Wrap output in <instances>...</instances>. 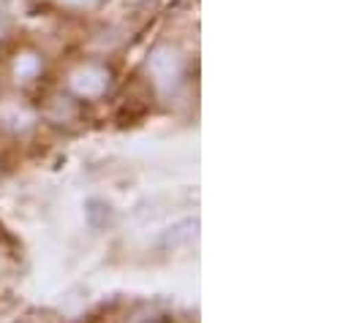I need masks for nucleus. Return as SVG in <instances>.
I'll use <instances>...</instances> for the list:
<instances>
[{
  "label": "nucleus",
  "mask_w": 351,
  "mask_h": 323,
  "mask_svg": "<svg viewBox=\"0 0 351 323\" xmlns=\"http://www.w3.org/2000/svg\"><path fill=\"white\" fill-rule=\"evenodd\" d=\"M147 74H150V79L158 90L169 92L180 84L182 74H185V60H182V55L177 52L175 47L161 44L147 57Z\"/></svg>",
  "instance_id": "nucleus-1"
},
{
  "label": "nucleus",
  "mask_w": 351,
  "mask_h": 323,
  "mask_svg": "<svg viewBox=\"0 0 351 323\" xmlns=\"http://www.w3.org/2000/svg\"><path fill=\"white\" fill-rule=\"evenodd\" d=\"M112 84V74L106 66H98V63H82L71 71L69 77V87L77 98H85V101H93V98H101Z\"/></svg>",
  "instance_id": "nucleus-2"
},
{
  "label": "nucleus",
  "mask_w": 351,
  "mask_h": 323,
  "mask_svg": "<svg viewBox=\"0 0 351 323\" xmlns=\"http://www.w3.org/2000/svg\"><path fill=\"white\" fill-rule=\"evenodd\" d=\"M41 68H44V60L36 52H22L14 60V77L19 81H33L41 74Z\"/></svg>",
  "instance_id": "nucleus-3"
},
{
  "label": "nucleus",
  "mask_w": 351,
  "mask_h": 323,
  "mask_svg": "<svg viewBox=\"0 0 351 323\" xmlns=\"http://www.w3.org/2000/svg\"><path fill=\"white\" fill-rule=\"evenodd\" d=\"M196 218H185V220H180L175 223L172 229H167V234H164V244L167 247H180V244H185L193 234H196Z\"/></svg>",
  "instance_id": "nucleus-4"
},
{
  "label": "nucleus",
  "mask_w": 351,
  "mask_h": 323,
  "mask_svg": "<svg viewBox=\"0 0 351 323\" xmlns=\"http://www.w3.org/2000/svg\"><path fill=\"white\" fill-rule=\"evenodd\" d=\"M60 3L74 5V8H90V5H95V3H101V0H60Z\"/></svg>",
  "instance_id": "nucleus-5"
},
{
  "label": "nucleus",
  "mask_w": 351,
  "mask_h": 323,
  "mask_svg": "<svg viewBox=\"0 0 351 323\" xmlns=\"http://www.w3.org/2000/svg\"><path fill=\"white\" fill-rule=\"evenodd\" d=\"M3 33H5V27H3V22H0V38H3Z\"/></svg>",
  "instance_id": "nucleus-6"
}]
</instances>
